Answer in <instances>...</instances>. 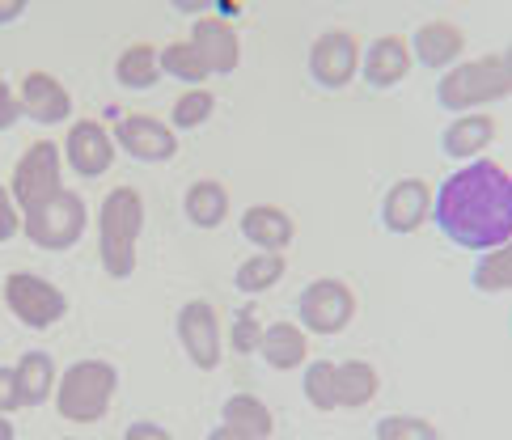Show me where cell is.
Masks as SVG:
<instances>
[{
  "label": "cell",
  "instance_id": "obj_9",
  "mask_svg": "<svg viewBox=\"0 0 512 440\" xmlns=\"http://www.w3.org/2000/svg\"><path fill=\"white\" fill-rule=\"evenodd\" d=\"M174 335H178V347L187 352V360L195 364L199 373H216L221 369V318H216L212 301H187L178 309L174 318Z\"/></svg>",
  "mask_w": 512,
  "mask_h": 440
},
{
  "label": "cell",
  "instance_id": "obj_36",
  "mask_svg": "<svg viewBox=\"0 0 512 440\" xmlns=\"http://www.w3.org/2000/svg\"><path fill=\"white\" fill-rule=\"evenodd\" d=\"M17 115H22V110H17V94H13L5 81H0V132H5V127H13Z\"/></svg>",
  "mask_w": 512,
  "mask_h": 440
},
{
  "label": "cell",
  "instance_id": "obj_7",
  "mask_svg": "<svg viewBox=\"0 0 512 440\" xmlns=\"http://www.w3.org/2000/svg\"><path fill=\"white\" fill-rule=\"evenodd\" d=\"M297 322L309 335L335 339L347 326L356 322V292L339 275H322V280H309L297 297Z\"/></svg>",
  "mask_w": 512,
  "mask_h": 440
},
{
  "label": "cell",
  "instance_id": "obj_41",
  "mask_svg": "<svg viewBox=\"0 0 512 440\" xmlns=\"http://www.w3.org/2000/svg\"><path fill=\"white\" fill-rule=\"evenodd\" d=\"M60 440H77V436H60Z\"/></svg>",
  "mask_w": 512,
  "mask_h": 440
},
{
  "label": "cell",
  "instance_id": "obj_27",
  "mask_svg": "<svg viewBox=\"0 0 512 440\" xmlns=\"http://www.w3.org/2000/svg\"><path fill=\"white\" fill-rule=\"evenodd\" d=\"M157 68H161V77H174V81L191 85V89H199V85L212 77L208 64L199 60V51L187 39H174L166 47H157Z\"/></svg>",
  "mask_w": 512,
  "mask_h": 440
},
{
  "label": "cell",
  "instance_id": "obj_17",
  "mask_svg": "<svg viewBox=\"0 0 512 440\" xmlns=\"http://www.w3.org/2000/svg\"><path fill=\"white\" fill-rule=\"evenodd\" d=\"M411 72V47L407 34H381L360 51V77L369 89H394Z\"/></svg>",
  "mask_w": 512,
  "mask_h": 440
},
{
  "label": "cell",
  "instance_id": "obj_1",
  "mask_svg": "<svg viewBox=\"0 0 512 440\" xmlns=\"http://www.w3.org/2000/svg\"><path fill=\"white\" fill-rule=\"evenodd\" d=\"M432 220L462 250H496L512 237V178L500 161H466L432 191Z\"/></svg>",
  "mask_w": 512,
  "mask_h": 440
},
{
  "label": "cell",
  "instance_id": "obj_34",
  "mask_svg": "<svg viewBox=\"0 0 512 440\" xmlns=\"http://www.w3.org/2000/svg\"><path fill=\"white\" fill-rule=\"evenodd\" d=\"M22 411V390H17V373L0 364V415Z\"/></svg>",
  "mask_w": 512,
  "mask_h": 440
},
{
  "label": "cell",
  "instance_id": "obj_19",
  "mask_svg": "<svg viewBox=\"0 0 512 440\" xmlns=\"http://www.w3.org/2000/svg\"><path fill=\"white\" fill-rule=\"evenodd\" d=\"M500 136L496 119L487 110H474V115H457L445 132H441V153L453 161H479V153H487V144Z\"/></svg>",
  "mask_w": 512,
  "mask_h": 440
},
{
  "label": "cell",
  "instance_id": "obj_37",
  "mask_svg": "<svg viewBox=\"0 0 512 440\" xmlns=\"http://www.w3.org/2000/svg\"><path fill=\"white\" fill-rule=\"evenodd\" d=\"M22 13H26V0H0V26L17 22Z\"/></svg>",
  "mask_w": 512,
  "mask_h": 440
},
{
  "label": "cell",
  "instance_id": "obj_23",
  "mask_svg": "<svg viewBox=\"0 0 512 440\" xmlns=\"http://www.w3.org/2000/svg\"><path fill=\"white\" fill-rule=\"evenodd\" d=\"M221 424L233 428L237 436L246 440H267L271 432H276V415H271V407L263 398L254 394H229L225 407H221Z\"/></svg>",
  "mask_w": 512,
  "mask_h": 440
},
{
  "label": "cell",
  "instance_id": "obj_5",
  "mask_svg": "<svg viewBox=\"0 0 512 440\" xmlns=\"http://www.w3.org/2000/svg\"><path fill=\"white\" fill-rule=\"evenodd\" d=\"M85 225H89V208H85V199L72 191V187H60L56 195L47 199V204H39L34 212L22 216L26 242L47 250V254L72 250L85 237Z\"/></svg>",
  "mask_w": 512,
  "mask_h": 440
},
{
  "label": "cell",
  "instance_id": "obj_40",
  "mask_svg": "<svg viewBox=\"0 0 512 440\" xmlns=\"http://www.w3.org/2000/svg\"><path fill=\"white\" fill-rule=\"evenodd\" d=\"M0 440H17V428H13L9 415H0Z\"/></svg>",
  "mask_w": 512,
  "mask_h": 440
},
{
  "label": "cell",
  "instance_id": "obj_15",
  "mask_svg": "<svg viewBox=\"0 0 512 440\" xmlns=\"http://www.w3.org/2000/svg\"><path fill=\"white\" fill-rule=\"evenodd\" d=\"M407 47H411V64H424L432 72H449L466 51V30L449 22V17H432V22H424L411 34Z\"/></svg>",
  "mask_w": 512,
  "mask_h": 440
},
{
  "label": "cell",
  "instance_id": "obj_13",
  "mask_svg": "<svg viewBox=\"0 0 512 440\" xmlns=\"http://www.w3.org/2000/svg\"><path fill=\"white\" fill-rule=\"evenodd\" d=\"M13 94H17V110H22L26 119L43 123V127H60V123L72 119L68 85L56 77V72H47V68H30Z\"/></svg>",
  "mask_w": 512,
  "mask_h": 440
},
{
  "label": "cell",
  "instance_id": "obj_31",
  "mask_svg": "<svg viewBox=\"0 0 512 440\" xmlns=\"http://www.w3.org/2000/svg\"><path fill=\"white\" fill-rule=\"evenodd\" d=\"M373 440H441V432L424 415H381L373 424Z\"/></svg>",
  "mask_w": 512,
  "mask_h": 440
},
{
  "label": "cell",
  "instance_id": "obj_16",
  "mask_svg": "<svg viewBox=\"0 0 512 440\" xmlns=\"http://www.w3.org/2000/svg\"><path fill=\"white\" fill-rule=\"evenodd\" d=\"M187 43L199 51V60L208 64L212 77H229L242 64V39H237V26L225 22V17H195Z\"/></svg>",
  "mask_w": 512,
  "mask_h": 440
},
{
  "label": "cell",
  "instance_id": "obj_29",
  "mask_svg": "<svg viewBox=\"0 0 512 440\" xmlns=\"http://www.w3.org/2000/svg\"><path fill=\"white\" fill-rule=\"evenodd\" d=\"M301 390H305V402L314 411H339L335 407V360H326V356H318V360H305L301 364Z\"/></svg>",
  "mask_w": 512,
  "mask_h": 440
},
{
  "label": "cell",
  "instance_id": "obj_6",
  "mask_svg": "<svg viewBox=\"0 0 512 440\" xmlns=\"http://www.w3.org/2000/svg\"><path fill=\"white\" fill-rule=\"evenodd\" d=\"M0 297H5L9 314L30 330H51L68 314L64 288L56 280H47V275H39V271H9L5 284H0Z\"/></svg>",
  "mask_w": 512,
  "mask_h": 440
},
{
  "label": "cell",
  "instance_id": "obj_32",
  "mask_svg": "<svg viewBox=\"0 0 512 440\" xmlns=\"http://www.w3.org/2000/svg\"><path fill=\"white\" fill-rule=\"evenodd\" d=\"M259 339H263V322H259V314H254L250 305H242L233 314V326H229V347L237 356H254L259 352Z\"/></svg>",
  "mask_w": 512,
  "mask_h": 440
},
{
  "label": "cell",
  "instance_id": "obj_26",
  "mask_svg": "<svg viewBox=\"0 0 512 440\" xmlns=\"http://www.w3.org/2000/svg\"><path fill=\"white\" fill-rule=\"evenodd\" d=\"M284 271H288V259L284 254H250V259L237 263L233 271V288L237 292H246V297H259V292H271L280 280H284Z\"/></svg>",
  "mask_w": 512,
  "mask_h": 440
},
{
  "label": "cell",
  "instance_id": "obj_3",
  "mask_svg": "<svg viewBox=\"0 0 512 440\" xmlns=\"http://www.w3.org/2000/svg\"><path fill=\"white\" fill-rule=\"evenodd\" d=\"M144 233V199L136 187H111L98 204V263L111 280L136 271V246Z\"/></svg>",
  "mask_w": 512,
  "mask_h": 440
},
{
  "label": "cell",
  "instance_id": "obj_39",
  "mask_svg": "<svg viewBox=\"0 0 512 440\" xmlns=\"http://www.w3.org/2000/svg\"><path fill=\"white\" fill-rule=\"evenodd\" d=\"M174 9L178 13H208L212 5H199V0H174Z\"/></svg>",
  "mask_w": 512,
  "mask_h": 440
},
{
  "label": "cell",
  "instance_id": "obj_33",
  "mask_svg": "<svg viewBox=\"0 0 512 440\" xmlns=\"http://www.w3.org/2000/svg\"><path fill=\"white\" fill-rule=\"evenodd\" d=\"M17 233H22V212H17L13 195H9V182L0 178V246L13 242Z\"/></svg>",
  "mask_w": 512,
  "mask_h": 440
},
{
  "label": "cell",
  "instance_id": "obj_18",
  "mask_svg": "<svg viewBox=\"0 0 512 440\" xmlns=\"http://www.w3.org/2000/svg\"><path fill=\"white\" fill-rule=\"evenodd\" d=\"M237 229H242V237L254 250L280 254L292 246V237H297V220H292V212H284L280 204H250L242 212V220H237Z\"/></svg>",
  "mask_w": 512,
  "mask_h": 440
},
{
  "label": "cell",
  "instance_id": "obj_24",
  "mask_svg": "<svg viewBox=\"0 0 512 440\" xmlns=\"http://www.w3.org/2000/svg\"><path fill=\"white\" fill-rule=\"evenodd\" d=\"M13 373H17V390H22V407H43V402L56 394L60 369H56V360H51V352H43V347L26 352L22 360H17Z\"/></svg>",
  "mask_w": 512,
  "mask_h": 440
},
{
  "label": "cell",
  "instance_id": "obj_11",
  "mask_svg": "<svg viewBox=\"0 0 512 440\" xmlns=\"http://www.w3.org/2000/svg\"><path fill=\"white\" fill-rule=\"evenodd\" d=\"M111 140L119 144L127 157H136L144 165H166V161L178 157V132H174L166 119L144 115V110H136V115H123L115 123Z\"/></svg>",
  "mask_w": 512,
  "mask_h": 440
},
{
  "label": "cell",
  "instance_id": "obj_14",
  "mask_svg": "<svg viewBox=\"0 0 512 440\" xmlns=\"http://www.w3.org/2000/svg\"><path fill=\"white\" fill-rule=\"evenodd\" d=\"M377 216H381V229L394 237L424 229V220H432V187L424 178H398L394 187L381 195Z\"/></svg>",
  "mask_w": 512,
  "mask_h": 440
},
{
  "label": "cell",
  "instance_id": "obj_35",
  "mask_svg": "<svg viewBox=\"0 0 512 440\" xmlns=\"http://www.w3.org/2000/svg\"><path fill=\"white\" fill-rule=\"evenodd\" d=\"M123 440H174L161 424H153V419H136V424H127Z\"/></svg>",
  "mask_w": 512,
  "mask_h": 440
},
{
  "label": "cell",
  "instance_id": "obj_20",
  "mask_svg": "<svg viewBox=\"0 0 512 440\" xmlns=\"http://www.w3.org/2000/svg\"><path fill=\"white\" fill-rule=\"evenodd\" d=\"M259 356L267 360V369L276 373H292L309 360V339L297 322H271L263 326V339H259Z\"/></svg>",
  "mask_w": 512,
  "mask_h": 440
},
{
  "label": "cell",
  "instance_id": "obj_12",
  "mask_svg": "<svg viewBox=\"0 0 512 440\" xmlns=\"http://www.w3.org/2000/svg\"><path fill=\"white\" fill-rule=\"evenodd\" d=\"M60 157H64V165L77 178L94 182L102 174H111V165H115V140H111V132H106L98 119H77V123H68V136L60 144Z\"/></svg>",
  "mask_w": 512,
  "mask_h": 440
},
{
  "label": "cell",
  "instance_id": "obj_10",
  "mask_svg": "<svg viewBox=\"0 0 512 440\" xmlns=\"http://www.w3.org/2000/svg\"><path fill=\"white\" fill-rule=\"evenodd\" d=\"M360 51L364 43L352 30H322L309 43V77L322 89H347L360 72Z\"/></svg>",
  "mask_w": 512,
  "mask_h": 440
},
{
  "label": "cell",
  "instance_id": "obj_25",
  "mask_svg": "<svg viewBox=\"0 0 512 440\" xmlns=\"http://www.w3.org/2000/svg\"><path fill=\"white\" fill-rule=\"evenodd\" d=\"M115 81L123 89H153L161 81V68H157V47L153 43H127L115 60Z\"/></svg>",
  "mask_w": 512,
  "mask_h": 440
},
{
  "label": "cell",
  "instance_id": "obj_4",
  "mask_svg": "<svg viewBox=\"0 0 512 440\" xmlns=\"http://www.w3.org/2000/svg\"><path fill=\"white\" fill-rule=\"evenodd\" d=\"M115 394H119V369L111 360L85 356L60 373L56 411L68 424H98V419H106V411H111Z\"/></svg>",
  "mask_w": 512,
  "mask_h": 440
},
{
  "label": "cell",
  "instance_id": "obj_8",
  "mask_svg": "<svg viewBox=\"0 0 512 440\" xmlns=\"http://www.w3.org/2000/svg\"><path fill=\"white\" fill-rule=\"evenodd\" d=\"M64 187V157L56 140H30L26 153L17 157L13 178H9V195L17 212H34L39 204H47L51 195Z\"/></svg>",
  "mask_w": 512,
  "mask_h": 440
},
{
  "label": "cell",
  "instance_id": "obj_2",
  "mask_svg": "<svg viewBox=\"0 0 512 440\" xmlns=\"http://www.w3.org/2000/svg\"><path fill=\"white\" fill-rule=\"evenodd\" d=\"M512 94V68L504 51L479 55V60H457L449 72L436 81V106L449 115H474L491 102H504Z\"/></svg>",
  "mask_w": 512,
  "mask_h": 440
},
{
  "label": "cell",
  "instance_id": "obj_21",
  "mask_svg": "<svg viewBox=\"0 0 512 440\" xmlns=\"http://www.w3.org/2000/svg\"><path fill=\"white\" fill-rule=\"evenodd\" d=\"M182 216L195 229H221L229 220V187L221 178H199L182 195Z\"/></svg>",
  "mask_w": 512,
  "mask_h": 440
},
{
  "label": "cell",
  "instance_id": "obj_38",
  "mask_svg": "<svg viewBox=\"0 0 512 440\" xmlns=\"http://www.w3.org/2000/svg\"><path fill=\"white\" fill-rule=\"evenodd\" d=\"M204 440H246V436H237L233 428H225V424H216V428H212V432H208Z\"/></svg>",
  "mask_w": 512,
  "mask_h": 440
},
{
  "label": "cell",
  "instance_id": "obj_28",
  "mask_svg": "<svg viewBox=\"0 0 512 440\" xmlns=\"http://www.w3.org/2000/svg\"><path fill=\"white\" fill-rule=\"evenodd\" d=\"M470 284L483 292V297H504L512 288V246H496V250H483L479 263L470 271Z\"/></svg>",
  "mask_w": 512,
  "mask_h": 440
},
{
  "label": "cell",
  "instance_id": "obj_30",
  "mask_svg": "<svg viewBox=\"0 0 512 440\" xmlns=\"http://www.w3.org/2000/svg\"><path fill=\"white\" fill-rule=\"evenodd\" d=\"M212 115H216V94L199 85V89H187V94L170 106V127L174 132H199Z\"/></svg>",
  "mask_w": 512,
  "mask_h": 440
},
{
  "label": "cell",
  "instance_id": "obj_22",
  "mask_svg": "<svg viewBox=\"0 0 512 440\" xmlns=\"http://www.w3.org/2000/svg\"><path fill=\"white\" fill-rule=\"evenodd\" d=\"M381 394V377L369 360H339L335 364V407L343 411H360Z\"/></svg>",
  "mask_w": 512,
  "mask_h": 440
}]
</instances>
